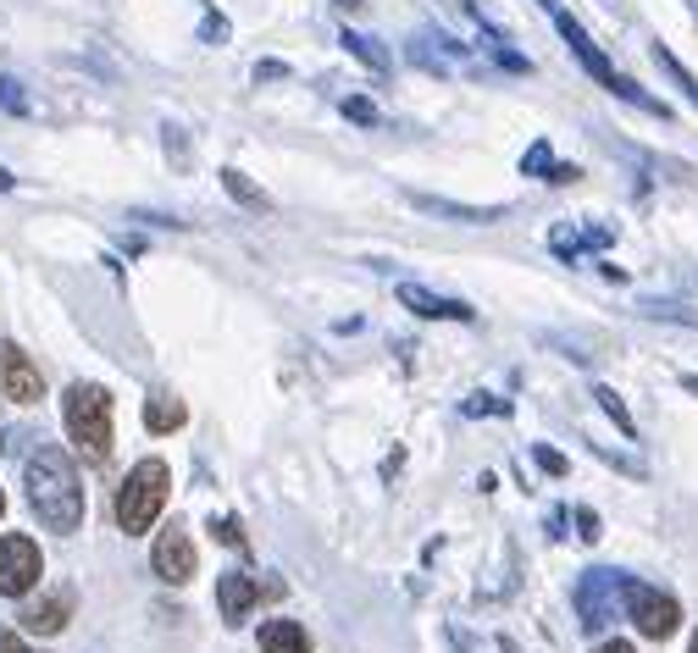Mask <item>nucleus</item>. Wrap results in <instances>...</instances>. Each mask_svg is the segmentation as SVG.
<instances>
[{
	"instance_id": "cd10ccee",
	"label": "nucleus",
	"mask_w": 698,
	"mask_h": 653,
	"mask_svg": "<svg viewBox=\"0 0 698 653\" xmlns=\"http://www.w3.org/2000/svg\"><path fill=\"white\" fill-rule=\"evenodd\" d=\"M681 388H687V394H698V377H687V383H681Z\"/></svg>"
},
{
	"instance_id": "2eb2a0df",
	"label": "nucleus",
	"mask_w": 698,
	"mask_h": 653,
	"mask_svg": "<svg viewBox=\"0 0 698 653\" xmlns=\"http://www.w3.org/2000/svg\"><path fill=\"white\" fill-rule=\"evenodd\" d=\"M189 421V410H183V399H172V394H156L150 405H145V427L150 432H178Z\"/></svg>"
},
{
	"instance_id": "7ed1b4c3",
	"label": "nucleus",
	"mask_w": 698,
	"mask_h": 653,
	"mask_svg": "<svg viewBox=\"0 0 698 653\" xmlns=\"http://www.w3.org/2000/svg\"><path fill=\"white\" fill-rule=\"evenodd\" d=\"M167 493H172L167 460H139V465L128 471V482L117 488V526H123L128 537L150 532V526L161 521V510H167Z\"/></svg>"
},
{
	"instance_id": "412c9836",
	"label": "nucleus",
	"mask_w": 698,
	"mask_h": 653,
	"mask_svg": "<svg viewBox=\"0 0 698 653\" xmlns=\"http://www.w3.org/2000/svg\"><path fill=\"white\" fill-rule=\"evenodd\" d=\"M343 117H356V122H378V106H372V100H361V95H349V100H343Z\"/></svg>"
},
{
	"instance_id": "423d86ee",
	"label": "nucleus",
	"mask_w": 698,
	"mask_h": 653,
	"mask_svg": "<svg viewBox=\"0 0 698 653\" xmlns=\"http://www.w3.org/2000/svg\"><path fill=\"white\" fill-rule=\"evenodd\" d=\"M40 570H45V559H40V543L34 537H23V532L0 537V592H7V598L34 592Z\"/></svg>"
},
{
	"instance_id": "c85d7f7f",
	"label": "nucleus",
	"mask_w": 698,
	"mask_h": 653,
	"mask_svg": "<svg viewBox=\"0 0 698 653\" xmlns=\"http://www.w3.org/2000/svg\"><path fill=\"white\" fill-rule=\"evenodd\" d=\"M687 653H698V631H692V647H687Z\"/></svg>"
},
{
	"instance_id": "aec40b11",
	"label": "nucleus",
	"mask_w": 698,
	"mask_h": 653,
	"mask_svg": "<svg viewBox=\"0 0 698 653\" xmlns=\"http://www.w3.org/2000/svg\"><path fill=\"white\" fill-rule=\"evenodd\" d=\"M521 172H549V183H554V172H560V167L549 161V144H532V150H527V161H521Z\"/></svg>"
},
{
	"instance_id": "20e7f679",
	"label": "nucleus",
	"mask_w": 698,
	"mask_h": 653,
	"mask_svg": "<svg viewBox=\"0 0 698 653\" xmlns=\"http://www.w3.org/2000/svg\"><path fill=\"white\" fill-rule=\"evenodd\" d=\"M538 7L549 12V23L560 29V40H565V45L577 51V62H582V67H588V73H593V78H599V84H604L610 95H621V100H632V106H643V111L665 117V106H659V100H648V95H643V89H637L632 78H621V73L610 67V56H604V51H599V45L588 40V29H582V23H577L571 12H560V0H538Z\"/></svg>"
},
{
	"instance_id": "39448f33",
	"label": "nucleus",
	"mask_w": 698,
	"mask_h": 653,
	"mask_svg": "<svg viewBox=\"0 0 698 653\" xmlns=\"http://www.w3.org/2000/svg\"><path fill=\"white\" fill-rule=\"evenodd\" d=\"M621 603H626L632 625H637L643 636H654V642H665V636L681 625V603H676L670 592L648 587V581H632V576H626V587H621Z\"/></svg>"
},
{
	"instance_id": "bb28decb",
	"label": "nucleus",
	"mask_w": 698,
	"mask_h": 653,
	"mask_svg": "<svg viewBox=\"0 0 698 653\" xmlns=\"http://www.w3.org/2000/svg\"><path fill=\"white\" fill-rule=\"evenodd\" d=\"M599 653H637V647H632V642H604Z\"/></svg>"
},
{
	"instance_id": "393cba45",
	"label": "nucleus",
	"mask_w": 698,
	"mask_h": 653,
	"mask_svg": "<svg viewBox=\"0 0 698 653\" xmlns=\"http://www.w3.org/2000/svg\"><path fill=\"white\" fill-rule=\"evenodd\" d=\"M538 465H543V471H554V477H560V471H565V460H560V454H554V449H538Z\"/></svg>"
},
{
	"instance_id": "f03ea898",
	"label": "nucleus",
	"mask_w": 698,
	"mask_h": 653,
	"mask_svg": "<svg viewBox=\"0 0 698 653\" xmlns=\"http://www.w3.org/2000/svg\"><path fill=\"white\" fill-rule=\"evenodd\" d=\"M62 416H67V438L78 443V454L101 465L112 454V394L101 383H73L62 399Z\"/></svg>"
},
{
	"instance_id": "ddd939ff",
	"label": "nucleus",
	"mask_w": 698,
	"mask_h": 653,
	"mask_svg": "<svg viewBox=\"0 0 698 653\" xmlns=\"http://www.w3.org/2000/svg\"><path fill=\"white\" fill-rule=\"evenodd\" d=\"M261 653H310V636L294 620H266L261 625Z\"/></svg>"
},
{
	"instance_id": "1a4fd4ad",
	"label": "nucleus",
	"mask_w": 698,
	"mask_h": 653,
	"mask_svg": "<svg viewBox=\"0 0 698 653\" xmlns=\"http://www.w3.org/2000/svg\"><path fill=\"white\" fill-rule=\"evenodd\" d=\"M0 394L18 399V405H40V399H45V377H40V366H34L12 339L0 344Z\"/></svg>"
},
{
	"instance_id": "6e6552de",
	"label": "nucleus",
	"mask_w": 698,
	"mask_h": 653,
	"mask_svg": "<svg viewBox=\"0 0 698 653\" xmlns=\"http://www.w3.org/2000/svg\"><path fill=\"white\" fill-rule=\"evenodd\" d=\"M150 565H156V576L161 581H172V587H183V581H194V570H200V554H194V543H189V532L172 521L161 537H156V548H150Z\"/></svg>"
},
{
	"instance_id": "5701e85b",
	"label": "nucleus",
	"mask_w": 698,
	"mask_h": 653,
	"mask_svg": "<svg viewBox=\"0 0 698 653\" xmlns=\"http://www.w3.org/2000/svg\"><path fill=\"white\" fill-rule=\"evenodd\" d=\"M0 653H34V647H29L18 631H0Z\"/></svg>"
},
{
	"instance_id": "a878e982",
	"label": "nucleus",
	"mask_w": 698,
	"mask_h": 653,
	"mask_svg": "<svg viewBox=\"0 0 698 653\" xmlns=\"http://www.w3.org/2000/svg\"><path fill=\"white\" fill-rule=\"evenodd\" d=\"M577 526H582V537H588V543L599 537V515H593V510H582V515H577Z\"/></svg>"
},
{
	"instance_id": "9b49d317",
	"label": "nucleus",
	"mask_w": 698,
	"mask_h": 653,
	"mask_svg": "<svg viewBox=\"0 0 698 653\" xmlns=\"http://www.w3.org/2000/svg\"><path fill=\"white\" fill-rule=\"evenodd\" d=\"M250 603H261V581H255V576H244V570L216 576V609H222L228 625H239V620L250 614Z\"/></svg>"
},
{
	"instance_id": "f3484780",
	"label": "nucleus",
	"mask_w": 698,
	"mask_h": 653,
	"mask_svg": "<svg viewBox=\"0 0 698 653\" xmlns=\"http://www.w3.org/2000/svg\"><path fill=\"white\" fill-rule=\"evenodd\" d=\"M599 405H604V416H610V421H615V427H621V432H626V438H632V432H637V427H632V416H626V405H621V399H615V394H610V388H599Z\"/></svg>"
},
{
	"instance_id": "dca6fc26",
	"label": "nucleus",
	"mask_w": 698,
	"mask_h": 653,
	"mask_svg": "<svg viewBox=\"0 0 698 653\" xmlns=\"http://www.w3.org/2000/svg\"><path fill=\"white\" fill-rule=\"evenodd\" d=\"M343 51H356L372 73H383V67H389V56H383V51H378V40H367V34H343Z\"/></svg>"
},
{
	"instance_id": "a211bd4d",
	"label": "nucleus",
	"mask_w": 698,
	"mask_h": 653,
	"mask_svg": "<svg viewBox=\"0 0 698 653\" xmlns=\"http://www.w3.org/2000/svg\"><path fill=\"white\" fill-rule=\"evenodd\" d=\"M222 183H228L244 205H266V194H261V189H250V183H244V172H233V167H228V172H222Z\"/></svg>"
},
{
	"instance_id": "f257e3e1",
	"label": "nucleus",
	"mask_w": 698,
	"mask_h": 653,
	"mask_svg": "<svg viewBox=\"0 0 698 653\" xmlns=\"http://www.w3.org/2000/svg\"><path fill=\"white\" fill-rule=\"evenodd\" d=\"M23 482H29V504L34 515L51 526V532H78L84 526V482L73 471V460L51 443H40L23 465Z\"/></svg>"
},
{
	"instance_id": "f8f14e48",
	"label": "nucleus",
	"mask_w": 698,
	"mask_h": 653,
	"mask_svg": "<svg viewBox=\"0 0 698 653\" xmlns=\"http://www.w3.org/2000/svg\"><path fill=\"white\" fill-rule=\"evenodd\" d=\"M67 614H73V592H51V598L29 603L18 620H23V631H40V636H51V631H62V625H67Z\"/></svg>"
},
{
	"instance_id": "c756f323",
	"label": "nucleus",
	"mask_w": 698,
	"mask_h": 653,
	"mask_svg": "<svg viewBox=\"0 0 698 653\" xmlns=\"http://www.w3.org/2000/svg\"><path fill=\"white\" fill-rule=\"evenodd\" d=\"M0 515H7V493H0Z\"/></svg>"
},
{
	"instance_id": "6ab92c4d",
	"label": "nucleus",
	"mask_w": 698,
	"mask_h": 653,
	"mask_svg": "<svg viewBox=\"0 0 698 653\" xmlns=\"http://www.w3.org/2000/svg\"><path fill=\"white\" fill-rule=\"evenodd\" d=\"M654 56H659V67H665V73H670V78H676V84H681V89H687V100H692V106H698V84H692V78H687V73H681V62H676V56H670V51H654Z\"/></svg>"
},
{
	"instance_id": "4468645a",
	"label": "nucleus",
	"mask_w": 698,
	"mask_h": 653,
	"mask_svg": "<svg viewBox=\"0 0 698 653\" xmlns=\"http://www.w3.org/2000/svg\"><path fill=\"white\" fill-rule=\"evenodd\" d=\"M422 211H433V216H455V222H499L505 216V205H455V200H433V194H411Z\"/></svg>"
},
{
	"instance_id": "4be33fe9",
	"label": "nucleus",
	"mask_w": 698,
	"mask_h": 653,
	"mask_svg": "<svg viewBox=\"0 0 698 653\" xmlns=\"http://www.w3.org/2000/svg\"><path fill=\"white\" fill-rule=\"evenodd\" d=\"M211 532H216L222 543H233V548H244V532H239V521H233V515H222V521H211Z\"/></svg>"
},
{
	"instance_id": "0eeeda50",
	"label": "nucleus",
	"mask_w": 698,
	"mask_h": 653,
	"mask_svg": "<svg viewBox=\"0 0 698 653\" xmlns=\"http://www.w3.org/2000/svg\"><path fill=\"white\" fill-rule=\"evenodd\" d=\"M621 587H626V576H615V570H588V576L577 581V609H582V625H588V631H604V625L615 620Z\"/></svg>"
},
{
	"instance_id": "9d476101",
	"label": "nucleus",
	"mask_w": 698,
	"mask_h": 653,
	"mask_svg": "<svg viewBox=\"0 0 698 653\" xmlns=\"http://www.w3.org/2000/svg\"><path fill=\"white\" fill-rule=\"evenodd\" d=\"M400 304L416 310V315H427V321H472V315H477L472 304L444 299V293H433V288H422V282H400Z\"/></svg>"
},
{
	"instance_id": "b1692460",
	"label": "nucleus",
	"mask_w": 698,
	"mask_h": 653,
	"mask_svg": "<svg viewBox=\"0 0 698 653\" xmlns=\"http://www.w3.org/2000/svg\"><path fill=\"white\" fill-rule=\"evenodd\" d=\"M0 100H7L12 111H23V95H18V84H12V78H0Z\"/></svg>"
}]
</instances>
